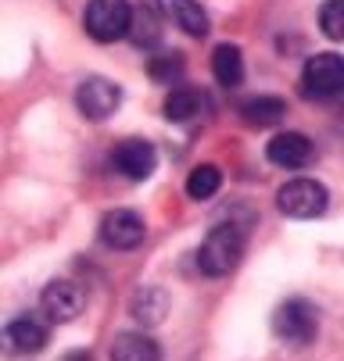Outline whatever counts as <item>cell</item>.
I'll return each mask as SVG.
<instances>
[{
    "label": "cell",
    "mask_w": 344,
    "mask_h": 361,
    "mask_svg": "<svg viewBox=\"0 0 344 361\" xmlns=\"http://www.w3.org/2000/svg\"><path fill=\"white\" fill-rule=\"evenodd\" d=\"M240 257H244V226L223 222V226H215L205 236V243L198 250V265H201L205 276L223 279V276H230L240 265Z\"/></svg>",
    "instance_id": "cell-1"
},
{
    "label": "cell",
    "mask_w": 344,
    "mask_h": 361,
    "mask_svg": "<svg viewBox=\"0 0 344 361\" xmlns=\"http://www.w3.org/2000/svg\"><path fill=\"white\" fill-rule=\"evenodd\" d=\"M129 22H133L129 0H90L86 15H83V25H86L90 39H97V43H112V39L126 36Z\"/></svg>",
    "instance_id": "cell-2"
},
{
    "label": "cell",
    "mask_w": 344,
    "mask_h": 361,
    "mask_svg": "<svg viewBox=\"0 0 344 361\" xmlns=\"http://www.w3.org/2000/svg\"><path fill=\"white\" fill-rule=\"evenodd\" d=\"M273 329L280 340L294 343V347H302L309 340H316V329H319V315H316V307L302 297H294L287 304L276 307V315H273Z\"/></svg>",
    "instance_id": "cell-3"
},
{
    "label": "cell",
    "mask_w": 344,
    "mask_h": 361,
    "mask_svg": "<svg viewBox=\"0 0 344 361\" xmlns=\"http://www.w3.org/2000/svg\"><path fill=\"white\" fill-rule=\"evenodd\" d=\"M344 90V58L340 54H316L305 61L302 93L309 100H330Z\"/></svg>",
    "instance_id": "cell-4"
},
{
    "label": "cell",
    "mask_w": 344,
    "mask_h": 361,
    "mask_svg": "<svg viewBox=\"0 0 344 361\" xmlns=\"http://www.w3.org/2000/svg\"><path fill=\"white\" fill-rule=\"evenodd\" d=\"M276 208L287 219H319L326 212V190L316 179H290L276 193Z\"/></svg>",
    "instance_id": "cell-5"
},
{
    "label": "cell",
    "mask_w": 344,
    "mask_h": 361,
    "mask_svg": "<svg viewBox=\"0 0 344 361\" xmlns=\"http://www.w3.org/2000/svg\"><path fill=\"white\" fill-rule=\"evenodd\" d=\"M76 104H79V111H83L86 118L105 122V118H112V115L119 111L122 90H119V82H112V79L90 75V79H83L79 90H76Z\"/></svg>",
    "instance_id": "cell-6"
},
{
    "label": "cell",
    "mask_w": 344,
    "mask_h": 361,
    "mask_svg": "<svg viewBox=\"0 0 344 361\" xmlns=\"http://www.w3.org/2000/svg\"><path fill=\"white\" fill-rule=\"evenodd\" d=\"M112 165H115V172H122L126 179L140 183V179H147V176L155 172L158 154H155V147L147 143V140L129 136V140L115 143V150H112Z\"/></svg>",
    "instance_id": "cell-7"
},
{
    "label": "cell",
    "mask_w": 344,
    "mask_h": 361,
    "mask_svg": "<svg viewBox=\"0 0 344 361\" xmlns=\"http://www.w3.org/2000/svg\"><path fill=\"white\" fill-rule=\"evenodd\" d=\"M143 236H147V226H143V219H140L136 212H129V208H115V212H108L105 222H101V240H105L108 247H115V250H136V247L143 243Z\"/></svg>",
    "instance_id": "cell-8"
},
{
    "label": "cell",
    "mask_w": 344,
    "mask_h": 361,
    "mask_svg": "<svg viewBox=\"0 0 344 361\" xmlns=\"http://www.w3.org/2000/svg\"><path fill=\"white\" fill-rule=\"evenodd\" d=\"M86 307V293L72 279H54L43 290V315H51V322H69Z\"/></svg>",
    "instance_id": "cell-9"
},
{
    "label": "cell",
    "mask_w": 344,
    "mask_h": 361,
    "mask_svg": "<svg viewBox=\"0 0 344 361\" xmlns=\"http://www.w3.org/2000/svg\"><path fill=\"white\" fill-rule=\"evenodd\" d=\"M266 154H269V161L276 169H305L316 150H312V140L302 136V133H276L269 140Z\"/></svg>",
    "instance_id": "cell-10"
},
{
    "label": "cell",
    "mask_w": 344,
    "mask_h": 361,
    "mask_svg": "<svg viewBox=\"0 0 344 361\" xmlns=\"http://www.w3.org/2000/svg\"><path fill=\"white\" fill-rule=\"evenodd\" d=\"M47 322H51V315L25 312V315L11 319L8 336H11V343H15L22 354H36V350L47 347V340H51V326H47Z\"/></svg>",
    "instance_id": "cell-11"
},
{
    "label": "cell",
    "mask_w": 344,
    "mask_h": 361,
    "mask_svg": "<svg viewBox=\"0 0 344 361\" xmlns=\"http://www.w3.org/2000/svg\"><path fill=\"white\" fill-rule=\"evenodd\" d=\"M155 4L186 36H198V39L208 36V15H205V8L198 4V0H155Z\"/></svg>",
    "instance_id": "cell-12"
},
{
    "label": "cell",
    "mask_w": 344,
    "mask_h": 361,
    "mask_svg": "<svg viewBox=\"0 0 344 361\" xmlns=\"http://www.w3.org/2000/svg\"><path fill=\"white\" fill-rule=\"evenodd\" d=\"M283 115H287V104L280 97H273V93H262V97H248L240 104V118L248 122V126H255V129H269V126H280L283 122Z\"/></svg>",
    "instance_id": "cell-13"
},
{
    "label": "cell",
    "mask_w": 344,
    "mask_h": 361,
    "mask_svg": "<svg viewBox=\"0 0 344 361\" xmlns=\"http://www.w3.org/2000/svg\"><path fill=\"white\" fill-rule=\"evenodd\" d=\"M112 361H162V347L147 333H119L112 343Z\"/></svg>",
    "instance_id": "cell-14"
},
{
    "label": "cell",
    "mask_w": 344,
    "mask_h": 361,
    "mask_svg": "<svg viewBox=\"0 0 344 361\" xmlns=\"http://www.w3.org/2000/svg\"><path fill=\"white\" fill-rule=\"evenodd\" d=\"M212 72H215L219 86H226V90H237L244 82V58L233 43H219L212 50Z\"/></svg>",
    "instance_id": "cell-15"
},
{
    "label": "cell",
    "mask_w": 344,
    "mask_h": 361,
    "mask_svg": "<svg viewBox=\"0 0 344 361\" xmlns=\"http://www.w3.org/2000/svg\"><path fill=\"white\" fill-rule=\"evenodd\" d=\"M165 315H169V297H165V290H158V286L136 290V297H133V319H136L140 326H158Z\"/></svg>",
    "instance_id": "cell-16"
},
{
    "label": "cell",
    "mask_w": 344,
    "mask_h": 361,
    "mask_svg": "<svg viewBox=\"0 0 344 361\" xmlns=\"http://www.w3.org/2000/svg\"><path fill=\"white\" fill-rule=\"evenodd\" d=\"M162 11H155V8H133V22H129V39L136 43V47H158V39H162Z\"/></svg>",
    "instance_id": "cell-17"
},
{
    "label": "cell",
    "mask_w": 344,
    "mask_h": 361,
    "mask_svg": "<svg viewBox=\"0 0 344 361\" xmlns=\"http://www.w3.org/2000/svg\"><path fill=\"white\" fill-rule=\"evenodd\" d=\"M198 108H201V90L179 86V90H172L169 100H165V118H169V122H186V118L198 115Z\"/></svg>",
    "instance_id": "cell-18"
},
{
    "label": "cell",
    "mask_w": 344,
    "mask_h": 361,
    "mask_svg": "<svg viewBox=\"0 0 344 361\" xmlns=\"http://www.w3.org/2000/svg\"><path fill=\"white\" fill-rule=\"evenodd\" d=\"M219 183H223V172L215 165H198L186 176V197L190 200H208V197L219 193Z\"/></svg>",
    "instance_id": "cell-19"
},
{
    "label": "cell",
    "mask_w": 344,
    "mask_h": 361,
    "mask_svg": "<svg viewBox=\"0 0 344 361\" xmlns=\"http://www.w3.org/2000/svg\"><path fill=\"white\" fill-rule=\"evenodd\" d=\"M186 68V58L179 54V50H162V54H155L151 61H147V75H151L155 82H176Z\"/></svg>",
    "instance_id": "cell-20"
},
{
    "label": "cell",
    "mask_w": 344,
    "mask_h": 361,
    "mask_svg": "<svg viewBox=\"0 0 344 361\" xmlns=\"http://www.w3.org/2000/svg\"><path fill=\"white\" fill-rule=\"evenodd\" d=\"M319 29L326 39L344 43V0H326L319 8Z\"/></svg>",
    "instance_id": "cell-21"
},
{
    "label": "cell",
    "mask_w": 344,
    "mask_h": 361,
    "mask_svg": "<svg viewBox=\"0 0 344 361\" xmlns=\"http://www.w3.org/2000/svg\"><path fill=\"white\" fill-rule=\"evenodd\" d=\"M65 361H90V354H86V350H72Z\"/></svg>",
    "instance_id": "cell-22"
}]
</instances>
